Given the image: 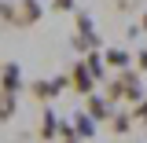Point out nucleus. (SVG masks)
Wrapping results in <instances>:
<instances>
[{
	"label": "nucleus",
	"mask_w": 147,
	"mask_h": 143,
	"mask_svg": "<svg viewBox=\"0 0 147 143\" xmlns=\"http://www.w3.org/2000/svg\"><path fill=\"white\" fill-rule=\"evenodd\" d=\"M37 18H40V4H37V0H18L15 4V22H11V26H15V30H30Z\"/></svg>",
	"instance_id": "nucleus-3"
},
{
	"label": "nucleus",
	"mask_w": 147,
	"mask_h": 143,
	"mask_svg": "<svg viewBox=\"0 0 147 143\" xmlns=\"http://www.w3.org/2000/svg\"><path fill=\"white\" fill-rule=\"evenodd\" d=\"M136 4H140V0H114V7H118V11H129V7H136Z\"/></svg>",
	"instance_id": "nucleus-17"
},
{
	"label": "nucleus",
	"mask_w": 147,
	"mask_h": 143,
	"mask_svg": "<svg viewBox=\"0 0 147 143\" xmlns=\"http://www.w3.org/2000/svg\"><path fill=\"white\" fill-rule=\"evenodd\" d=\"M85 66H88V73L99 81V77H103V55H99V52H88V55H85Z\"/></svg>",
	"instance_id": "nucleus-12"
},
{
	"label": "nucleus",
	"mask_w": 147,
	"mask_h": 143,
	"mask_svg": "<svg viewBox=\"0 0 147 143\" xmlns=\"http://www.w3.org/2000/svg\"><path fill=\"white\" fill-rule=\"evenodd\" d=\"M59 140L63 143H77L81 136H77V128H70V125H63V132H59Z\"/></svg>",
	"instance_id": "nucleus-15"
},
{
	"label": "nucleus",
	"mask_w": 147,
	"mask_h": 143,
	"mask_svg": "<svg viewBox=\"0 0 147 143\" xmlns=\"http://www.w3.org/2000/svg\"><path fill=\"white\" fill-rule=\"evenodd\" d=\"M59 132H63V121L55 117L52 110H44V117H40V140H55Z\"/></svg>",
	"instance_id": "nucleus-8"
},
{
	"label": "nucleus",
	"mask_w": 147,
	"mask_h": 143,
	"mask_svg": "<svg viewBox=\"0 0 147 143\" xmlns=\"http://www.w3.org/2000/svg\"><path fill=\"white\" fill-rule=\"evenodd\" d=\"M144 30H147V11H144Z\"/></svg>",
	"instance_id": "nucleus-20"
},
{
	"label": "nucleus",
	"mask_w": 147,
	"mask_h": 143,
	"mask_svg": "<svg viewBox=\"0 0 147 143\" xmlns=\"http://www.w3.org/2000/svg\"><path fill=\"white\" fill-rule=\"evenodd\" d=\"M132 121H147V99H140V107L132 110Z\"/></svg>",
	"instance_id": "nucleus-16"
},
{
	"label": "nucleus",
	"mask_w": 147,
	"mask_h": 143,
	"mask_svg": "<svg viewBox=\"0 0 147 143\" xmlns=\"http://www.w3.org/2000/svg\"><path fill=\"white\" fill-rule=\"evenodd\" d=\"M66 85H70V77H55V81H33V85H30V92H33L37 99H52V95H59Z\"/></svg>",
	"instance_id": "nucleus-5"
},
{
	"label": "nucleus",
	"mask_w": 147,
	"mask_h": 143,
	"mask_svg": "<svg viewBox=\"0 0 147 143\" xmlns=\"http://www.w3.org/2000/svg\"><path fill=\"white\" fill-rule=\"evenodd\" d=\"M15 117V92L0 88V121H11Z\"/></svg>",
	"instance_id": "nucleus-9"
},
{
	"label": "nucleus",
	"mask_w": 147,
	"mask_h": 143,
	"mask_svg": "<svg viewBox=\"0 0 147 143\" xmlns=\"http://www.w3.org/2000/svg\"><path fill=\"white\" fill-rule=\"evenodd\" d=\"M129 128H132V114H114V117H110V132L121 136V132H129Z\"/></svg>",
	"instance_id": "nucleus-13"
},
{
	"label": "nucleus",
	"mask_w": 147,
	"mask_h": 143,
	"mask_svg": "<svg viewBox=\"0 0 147 143\" xmlns=\"http://www.w3.org/2000/svg\"><path fill=\"white\" fill-rule=\"evenodd\" d=\"M74 128H77V136L85 140V136H92V132H96V121H92L88 114H77V117H74Z\"/></svg>",
	"instance_id": "nucleus-11"
},
{
	"label": "nucleus",
	"mask_w": 147,
	"mask_h": 143,
	"mask_svg": "<svg viewBox=\"0 0 147 143\" xmlns=\"http://www.w3.org/2000/svg\"><path fill=\"white\" fill-rule=\"evenodd\" d=\"M18 85H22V73H18L15 62H7V66L0 70V88L4 92H18Z\"/></svg>",
	"instance_id": "nucleus-7"
},
{
	"label": "nucleus",
	"mask_w": 147,
	"mask_h": 143,
	"mask_svg": "<svg viewBox=\"0 0 147 143\" xmlns=\"http://www.w3.org/2000/svg\"><path fill=\"white\" fill-rule=\"evenodd\" d=\"M88 114L92 121H110L114 114H110V99H103V95H88Z\"/></svg>",
	"instance_id": "nucleus-6"
},
{
	"label": "nucleus",
	"mask_w": 147,
	"mask_h": 143,
	"mask_svg": "<svg viewBox=\"0 0 147 143\" xmlns=\"http://www.w3.org/2000/svg\"><path fill=\"white\" fill-rule=\"evenodd\" d=\"M70 85H74V92L77 95H96V77L88 73V66L85 62H74V70H70Z\"/></svg>",
	"instance_id": "nucleus-4"
},
{
	"label": "nucleus",
	"mask_w": 147,
	"mask_h": 143,
	"mask_svg": "<svg viewBox=\"0 0 147 143\" xmlns=\"http://www.w3.org/2000/svg\"><path fill=\"white\" fill-rule=\"evenodd\" d=\"M140 73H132V70H121L114 81L107 85V99H132V103H140Z\"/></svg>",
	"instance_id": "nucleus-1"
},
{
	"label": "nucleus",
	"mask_w": 147,
	"mask_h": 143,
	"mask_svg": "<svg viewBox=\"0 0 147 143\" xmlns=\"http://www.w3.org/2000/svg\"><path fill=\"white\" fill-rule=\"evenodd\" d=\"M52 7H55V11H70V7H74V0H55Z\"/></svg>",
	"instance_id": "nucleus-18"
},
{
	"label": "nucleus",
	"mask_w": 147,
	"mask_h": 143,
	"mask_svg": "<svg viewBox=\"0 0 147 143\" xmlns=\"http://www.w3.org/2000/svg\"><path fill=\"white\" fill-rule=\"evenodd\" d=\"M0 22H7V26L15 22V4H4L0 0Z\"/></svg>",
	"instance_id": "nucleus-14"
},
{
	"label": "nucleus",
	"mask_w": 147,
	"mask_h": 143,
	"mask_svg": "<svg viewBox=\"0 0 147 143\" xmlns=\"http://www.w3.org/2000/svg\"><path fill=\"white\" fill-rule=\"evenodd\" d=\"M74 52H96L99 48V37H96V30H92V18L85 15V11H77V33H74Z\"/></svg>",
	"instance_id": "nucleus-2"
},
{
	"label": "nucleus",
	"mask_w": 147,
	"mask_h": 143,
	"mask_svg": "<svg viewBox=\"0 0 147 143\" xmlns=\"http://www.w3.org/2000/svg\"><path fill=\"white\" fill-rule=\"evenodd\" d=\"M103 59H107L110 66H118V70H129V52H121V48H110V52H103Z\"/></svg>",
	"instance_id": "nucleus-10"
},
{
	"label": "nucleus",
	"mask_w": 147,
	"mask_h": 143,
	"mask_svg": "<svg viewBox=\"0 0 147 143\" xmlns=\"http://www.w3.org/2000/svg\"><path fill=\"white\" fill-rule=\"evenodd\" d=\"M136 66H140V70H147V52H140V55H136Z\"/></svg>",
	"instance_id": "nucleus-19"
}]
</instances>
